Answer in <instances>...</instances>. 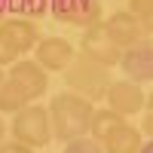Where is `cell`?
I'll return each mask as SVG.
<instances>
[{
	"label": "cell",
	"mask_w": 153,
	"mask_h": 153,
	"mask_svg": "<svg viewBox=\"0 0 153 153\" xmlns=\"http://www.w3.org/2000/svg\"><path fill=\"white\" fill-rule=\"evenodd\" d=\"M49 110V129H52V138H58L61 144L74 141L80 135H89V120H92L95 104L86 101L76 92H58L52 98Z\"/></svg>",
	"instance_id": "1"
},
{
	"label": "cell",
	"mask_w": 153,
	"mask_h": 153,
	"mask_svg": "<svg viewBox=\"0 0 153 153\" xmlns=\"http://www.w3.org/2000/svg\"><path fill=\"white\" fill-rule=\"evenodd\" d=\"M65 83H68V92H76L95 104V101L104 98L110 86V68L98 65L86 55H74V61L65 68Z\"/></svg>",
	"instance_id": "2"
},
{
	"label": "cell",
	"mask_w": 153,
	"mask_h": 153,
	"mask_svg": "<svg viewBox=\"0 0 153 153\" xmlns=\"http://www.w3.org/2000/svg\"><path fill=\"white\" fill-rule=\"evenodd\" d=\"M12 141L25 147H43L52 141V129H49V110L40 104H25L16 117H12Z\"/></svg>",
	"instance_id": "3"
},
{
	"label": "cell",
	"mask_w": 153,
	"mask_h": 153,
	"mask_svg": "<svg viewBox=\"0 0 153 153\" xmlns=\"http://www.w3.org/2000/svg\"><path fill=\"white\" fill-rule=\"evenodd\" d=\"M104 25V31L113 43H117L120 49H132L138 43H147L150 40V28L144 22H138L132 12H126V9H117L107 22H101Z\"/></svg>",
	"instance_id": "4"
},
{
	"label": "cell",
	"mask_w": 153,
	"mask_h": 153,
	"mask_svg": "<svg viewBox=\"0 0 153 153\" xmlns=\"http://www.w3.org/2000/svg\"><path fill=\"white\" fill-rule=\"evenodd\" d=\"M104 101H107V110L113 113H120V117H135V113H141L147 104H150V98L141 86H135L129 80H113L107 86V92H104Z\"/></svg>",
	"instance_id": "5"
},
{
	"label": "cell",
	"mask_w": 153,
	"mask_h": 153,
	"mask_svg": "<svg viewBox=\"0 0 153 153\" xmlns=\"http://www.w3.org/2000/svg\"><path fill=\"white\" fill-rule=\"evenodd\" d=\"M6 80L19 89V92L28 98V101H37L46 89H49V76H46V71L37 65L34 58H22V61H12V71H9V76Z\"/></svg>",
	"instance_id": "6"
},
{
	"label": "cell",
	"mask_w": 153,
	"mask_h": 153,
	"mask_svg": "<svg viewBox=\"0 0 153 153\" xmlns=\"http://www.w3.org/2000/svg\"><path fill=\"white\" fill-rule=\"evenodd\" d=\"M80 46H83V55H86V58H92V61H98V65H104V68H117L120 52H123V49L107 37V31H104V25H101V22L83 28Z\"/></svg>",
	"instance_id": "7"
},
{
	"label": "cell",
	"mask_w": 153,
	"mask_h": 153,
	"mask_svg": "<svg viewBox=\"0 0 153 153\" xmlns=\"http://www.w3.org/2000/svg\"><path fill=\"white\" fill-rule=\"evenodd\" d=\"M52 16L65 25L89 28L101 22V0H49Z\"/></svg>",
	"instance_id": "8"
},
{
	"label": "cell",
	"mask_w": 153,
	"mask_h": 153,
	"mask_svg": "<svg viewBox=\"0 0 153 153\" xmlns=\"http://www.w3.org/2000/svg\"><path fill=\"white\" fill-rule=\"evenodd\" d=\"M117 65L123 68V74H126L129 83H135V86L150 83V76H153V49H150V40L138 43L132 49H123Z\"/></svg>",
	"instance_id": "9"
},
{
	"label": "cell",
	"mask_w": 153,
	"mask_h": 153,
	"mask_svg": "<svg viewBox=\"0 0 153 153\" xmlns=\"http://www.w3.org/2000/svg\"><path fill=\"white\" fill-rule=\"evenodd\" d=\"M31 52L37 55L34 61L40 65L46 74L49 71H65L71 61H74V46L65 40V37H43V40H37V46L31 49Z\"/></svg>",
	"instance_id": "10"
},
{
	"label": "cell",
	"mask_w": 153,
	"mask_h": 153,
	"mask_svg": "<svg viewBox=\"0 0 153 153\" xmlns=\"http://www.w3.org/2000/svg\"><path fill=\"white\" fill-rule=\"evenodd\" d=\"M0 31L6 34V40L16 46V52L25 55L31 52L40 40V28H37V22L28 19V16H9V19H0Z\"/></svg>",
	"instance_id": "11"
},
{
	"label": "cell",
	"mask_w": 153,
	"mask_h": 153,
	"mask_svg": "<svg viewBox=\"0 0 153 153\" xmlns=\"http://www.w3.org/2000/svg\"><path fill=\"white\" fill-rule=\"evenodd\" d=\"M144 147V135L138 132V126L132 123H120L104 141H101V150L104 153H138Z\"/></svg>",
	"instance_id": "12"
},
{
	"label": "cell",
	"mask_w": 153,
	"mask_h": 153,
	"mask_svg": "<svg viewBox=\"0 0 153 153\" xmlns=\"http://www.w3.org/2000/svg\"><path fill=\"white\" fill-rule=\"evenodd\" d=\"M120 123H126L120 113H113V110H107V107H101V110H92V120H89V138H95V141L101 144L104 138L117 129Z\"/></svg>",
	"instance_id": "13"
},
{
	"label": "cell",
	"mask_w": 153,
	"mask_h": 153,
	"mask_svg": "<svg viewBox=\"0 0 153 153\" xmlns=\"http://www.w3.org/2000/svg\"><path fill=\"white\" fill-rule=\"evenodd\" d=\"M25 104H31V101L25 98L9 80H3V86H0V113H19Z\"/></svg>",
	"instance_id": "14"
},
{
	"label": "cell",
	"mask_w": 153,
	"mask_h": 153,
	"mask_svg": "<svg viewBox=\"0 0 153 153\" xmlns=\"http://www.w3.org/2000/svg\"><path fill=\"white\" fill-rule=\"evenodd\" d=\"M65 153H104V150H101V144L95 141V138L80 135V138H74V141L65 144Z\"/></svg>",
	"instance_id": "15"
},
{
	"label": "cell",
	"mask_w": 153,
	"mask_h": 153,
	"mask_svg": "<svg viewBox=\"0 0 153 153\" xmlns=\"http://www.w3.org/2000/svg\"><path fill=\"white\" fill-rule=\"evenodd\" d=\"M123 6H126V12H132L138 22H144L147 28H150V12H153L150 6H153V0H126Z\"/></svg>",
	"instance_id": "16"
},
{
	"label": "cell",
	"mask_w": 153,
	"mask_h": 153,
	"mask_svg": "<svg viewBox=\"0 0 153 153\" xmlns=\"http://www.w3.org/2000/svg\"><path fill=\"white\" fill-rule=\"evenodd\" d=\"M12 61H19V52H16V46L6 40V34L0 31V68H3V65H12Z\"/></svg>",
	"instance_id": "17"
},
{
	"label": "cell",
	"mask_w": 153,
	"mask_h": 153,
	"mask_svg": "<svg viewBox=\"0 0 153 153\" xmlns=\"http://www.w3.org/2000/svg\"><path fill=\"white\" fill-rule=\"evenodd\" d=\"M0 153H34V147H25L19 141H0Z\"/></svg>",
	"instance_id": "18"
},
{
	"label": "cell",
	"mask_w": 153,
	"mask_h": 153,
	"mask_svg": "<svg viewBox=\"0 0 153 153\" xmlns=\"http://www.w3.org/2000/svg\"><path fill=\"white\" fill-rule=\"evenodd\" d=\"M138 153H153V144H144V147L138 150Z\"/></svg>",
	"instance_id": "19"
},
{
	"label": "cell",
	"mask_w": 153,
	"mask_h": 153,
	"mask_svg": "<svg viewBox=\"0 0 153 153\" xmlns=\"http://www.w3.org/2000/svg\"><path fill=\"white\" fill-rule=\"evenodd\" d=\"M3 135H6V126H3V120H0V141H3Z\"/></svg>",
	"instance_id": "20"
},
{
	"label": "cell",
	"mask_w": 153,
	"mask_h": 153,
	"mask_svg": "<svg viewBox=\"0 0 153 153\" xmlns=\"http://www.w3.org/2000/svg\"><path fill=\"white\" fill-rule=\"evenodd\" d=\"M3 80H6V74H3V68H0V86H3Z\"/></svg>",
	"instance_id": "21"
}]
</instances>
